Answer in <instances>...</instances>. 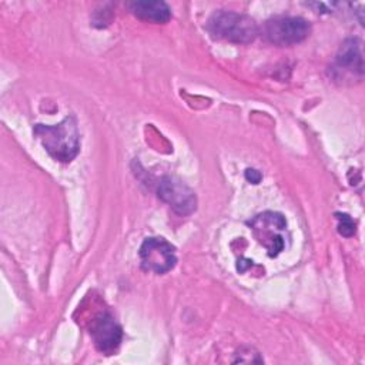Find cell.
<instances>
[{"mask_svg":"<svg viewBox=\"0 0 365 365\" xmlns=\"http://www.w3.org/2000/svg\"><path fill=\"white\" fill-rule=\"evenodd\" d=\"M46 151L60 163L71 161L80 150V134L73 115L54 125L37 124L33 130Z\"/></svg>","mask_w":365,"mask_h":365,"instance_id":"1","label":"cell"},{"mask_svg":"<svg viewBox=\"0 0 365 365\" xmlns=\"http://www.w3.org/2000/svg\"><path fill=\"white\" fill-rule=\"evenodd\" d=\"M207 30L215 38L238 44L254 41L259 33L254 19L247 14L225 10L217 11L208 19Z\"/></svg>","mask_w":365,"mask_h":365,"instance_id":"2","label":"cell"},{"mask_svg":"<svg viewBox=\"0 0 365 365\" xmlns=\"http://www.w3.org/2000/svg\"><path fill=\"white\" fill-rule=\"evenodd\" d=\"M248 225L269 257H277L285 248V237L282 232L287 230V221L282 214L264 211L250 220Z\"/></svg>","mask_w":365,"mask_h":365,"instance_id":"3","label":"cell"},{"mask_svg":"<svg viewBox=\"0 0 365 365\" xmlns=\"http://www.w3.org/2000/svg\"><path fill=\"white\" fill-rule=\"evenodd\" d=\"M311 33V24L302 17L278 16L267 20L262 36L275 46H292L305 40Z\"/></svg>","mask_w":365,"mask_h":365,"instance_id":"4","label":"cell"},{"mask_svg":"<svg viewBox=\"0 0 365 365\" xmlns=\"http://www.w3.org/2000/svg\"><path fill=\"white\" fill-rule=\"evenodd\" d=\"M141 267L154 274H165L174 268L177 262L175 248L160 237L144 240L140 247Z\"/></svg>","mask_w":365,"mask_h":365,"instance_id":"5","label":"cell"},{"mask_svg":"<svg viewBox=\"0 0 365 365\" xmlns=\"http://www.w3.org/2000/svg\"><path fill=\"white\" fill-rule=\"evenodd\" d=\"M157 194L180 215H190L197 208L195 192L175 177H163L158 182Z\"/></svg>","mask_w":365,"mask_h":365,"instance_id":"6","label":"cell"},{"mask_svg":"<svg viewBox=\"0 0 365 365\" xmlns=\"http://www.w3.org/2000/svg\"><path fill=\"white\" fill-rule=\"evenodd\" d=\"M90 335L100 352L111 355L120 346L123 331L113 315L108 312H100L94 317V319H91Z\"/></svg>","mask_w":365,"mask_h":365,"instance_id":"7","label":"cell"},{"mask_svg":"<svg viewBox=\"0 0 365 365\" xmlns=\"http://www.w3.org/2000/svg\"><path fill=\"white\" fill-rule=\"evenodd\" d=\"M336 67L352 74L362 76L364 73V57L362 46L358 38H348L342 43L335 58Z\"/></svg>","mask_w":365,"mask_h":365,"instance_id":"8","label":"cell"},{"mask_svg":"<svg viewBox=\"0 0 365 365\" xmlns=\"http://www.w3.org/2000/svg\"><path fill=\"white\" fill-rule=\"evenodd\" d=\"M128 7L135 17L151 23H167L171 17L168 4L160 0H137L128 3Z\"/></svg>","mask_w":365,"mask_h":365,"instance_id":"9","label":"cell"},{"mask_svg":"<svg viewBox=\"0 0 365 365\" xmlns=\"http://www.w3.org/2000/svg\"><path fill=\"white\" fill-rule=\"evenodd\" d=\"M336 220L339 221L338 224V232L342 237H352L355 234V221L348 215V214H342V212H336Z\"/></svg>","mask_w":365,"mask_h":365,"instance_id":"10","label":"cell"},{"mask_svg":"<svg viewBox=\"0 0 365 365\" xmlns=\"http://www.w3.org/2000/svg\"><path fill=\"white\" fill-rule=\"evenodd\" d=\"M245 177H247V180L251 181L252 184H258V182L261 181V178H262L261 173L257 171V170H254V168H248V170L245 171Z\"/></svg>","mask_w":365,"mask_h":365,"instance_id":"11","label":"cell"}]
</instances>
